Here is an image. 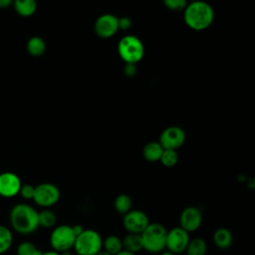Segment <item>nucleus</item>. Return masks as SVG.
Listing matches in <instances>:
<instances>
[{"label":"nucleus","mask_w":255,"mask_h":255,"mask_svg":"<svg viewBox=\"0 0 255 255\" xmlns=\"http://www.w3.org/2000/svg\"><path fill=\"white\" fill-rule=\"evenodd\" d=\"M9 222L17 233L31 234L39 228L38 211L29 204L18 203L10 210Z\"/></svg>","instance_id":"obj_1"},{"label":"nucleus","mask_w":255,"mask_h":255,"mask_svg":"<svg viewBox=\"0 0 255 255\" xmlns=\"http://www.w3.org/2000/svg\"><path fill=\"white\" fill-rule=\"evenodd\" d=\"M183 19L190 29L202 31L212 24L214 20V10L204 1H193L187 3L183 10Z\"/></svg>","instance_id":"obj_2"},{"label":"nucleus","mask_w":255,"mask_h":255,"mask_svg":"<svg viewBox=\"0 0 255 255\" xmlns=\"http://www.w3.org/2000/svg\"><path fill=\"white\" fill-rule=\"evenodd\" d=\"M167 229L160 223L152 222L140 234L143 250L150 254H159L165 250Z\"/></svg>","instance_id":"obj_3"},{"label":"nucleus","mask_w":255,"mask_h":255,"mask_svg":"<svg viewBox=\"0 0 255 255\" xmlns=\"http://www.w3.org/2000/svg\"><path fill=\"white\" fill-rule=\"evenodd\" d=\"M118 53L126 64L135 65L143 58L144 46L136 36L126 35L118 43Z\"/></svg>","instance_id":"obj_4"},{"label":"nucleus","mask_w":255,"mask_h":255,"mask_svg":"<svg viewBox=\"0 0 255 255\" xmlns=\"http://www.w3.org/2000/svg\"><path fill=\"white\" fill-rule=\"evenodd\" d=\"M73 249L78 255H96L103 249V238L94 229H84L76 237Z\"/></svg>","instance_id":"obj_5"},{"label":"nucleus","mask_w":255,"mask_h":255,"mask_svg":"<svg viewBox=\"0 0 255 255\" xmlns=\"http://www.w3.org/2000/svg\"><path fill=\"white\" fill-rule=\"evenodd\" d=\"M50 245L52 249L60 254L70 252L74 248L76 235L72 225L62 224L53 228L50 234Z\"/></svg>","instance_id":"obj_6"},{"label":"nucleus","mask_w":255,"mask_h":255,"mask_svg":"<svg viewBox=\"0 0 255 255\" xmlns=\"http://www.w3.org/2000/svg\"><path fill=\"white\" fill-rule=\"evenodd\" d=\"M61 196L60 189L53 183L44 182L35 186L33 200L34 202L44 208L55 205Z\"/></svg>","instance_id":"obj_7"},{"label":"nucleus","mask_w":255,"mask_h":255,"mask_svg":"<svg viewBox=\"0 0 255 255\" xmlns=\"http://www.w3.org/2000/svg\"><path fill=\"white\" fill-rule=\"evenodd\" d=\"M190 240L189 233L183 230L181 227L176 226L167 230L165 249L173 254H181L185 251L186 246Z\"/></svg>","instance_id":"obj_8"},{"label":"nucleus","mask_w":255,"mask_h":255,"mask_svg":"<svg viewBox=\"0 0 255 255\" xmlns=\"http://www.w3.org/2000/svg\"><path fill=\"white\" fill-rule=\"evenodd\" d=\"M123 216V226L128 233L141 234L150 223L146 213L139 209H131Z\"/></svg>","instance_id":"obj_9"},{"label":"nucleus","mask_w":255,"mask_h":255,"mask_svg":"<svg viewBox=\"0 0 255 255\" xmlns=\"http://www.w3.org/2000/svg\"><path fill=\"white\" fill-rule=\"evenodd\" d=\"M185 131L177 126H171L162 130L158 142L163 149L177 150L185 141Z\"/></svg>","instance_id":"obj_10"},{"label":"nucleus","mask_w":255,"mask_h":255,"mask_svg":"<svg viewBox=\"0 0 255 255\" xmlns=\"http://www.w3.org/2000/svg\"><path fill=\"white\" fill-rule=\"evenodd\" d=\"M119 17L113 14H103L97 18L94 24L95 33L104 39L111 38L119 31Z\"/></svg>","instance_id":"obj_11"},{"label":"nucleus","mask_w":255,"mask_h":255,"mask_svg":"<svg viewBox=\"0 0 255 255\" xmlns=\"http://www.w3.org/2000/svg\"><path fill=\"white\" fill-rule=\"evenodd\" d=\"M202 224V213L195 206L185 207L179 215V227L186 232H194L200 228Z\"/></svg>","instance_id":"obj_12"},{"label":"nucleus","mask_w":255,"mask_h":255,"mask_svg":"<svg viewBox=\"0 0 255 255\" xmlns=\"http://www.w3.org/2000/svg\"><path fill=\"white\" fill-rule=\"evenodd\" d=\"M22 186L21 179L13 172L6 171L0 173V195L3 197H13L19 194Z\"/></svg>","instance_id":"obj_13"},{"label":"nucleus","mask_w":255,"mask_h":255,"mask_svg":"<svg viewBox=\"0 0 255 255\" xmlns=\"http://www.w3.org/2000/svg\"><path fill=\"white\" fill-rule=\"evenodd\" d=\"M212 241L217 248L221 250H225L232 245L233 235L228 228L219 227L213 232Z\"/></svg>","instance_id":"obj_14"},{"label":"nucleus","mask_w":255,"mask_h":255,"mask_svg":"<svg viewBox=\"0 0 255 255\" xmlns=\"http://www.w3.org/2000/svg\"><path fill=\"white\" fill-rule=\"evenodd\" d=\"M122 240H123V249L126 251H128L133 254H137L138 252L143 250L140 234L127 233V235L124 238H122Z\"/></svg>","instance_id":"obj_15"},{"label":"nucleus","mask_w":255,"mask_h":255,"mask_svg":"<svg viewBox=\"0 0 255 255\" xmlns=\"http://www.w3.org/2000/svg\"><path fill=\"white\" fill-rule=\"evenodd\" d=\"M162 152L163 147L160 145L158 141H149L144 145L142 149L143 157L149 162L159 161Z\"/></svg>","instance_id":"obj_16"},{"label":"nucleus","mask_w":255,"mask_h":255,"mask_svg":"<svg viewBox=\"0 0 255 255\" xmlns=\"http://www.w3.org/2000/svg\"><path fill=\"white\" fill-rule=\"evenodd\" d=\"M103 250L111 255H117L123 249V240L118 235L112 234L103 239Z\"/></svg>","instance_id":"obj_17"},{"label":"nucleus","mask_w":255,"mask_h":255,"mask_svg":"<svg viewBox=\"0 0 255 255\" xmlns=\"http://www.w3.org/2000/svg\"><path fill=\"white\" fill-rule=\"evenodd\" d=\"M13 5L17 14L22 17L32 16L37 9V4L34 0H16Z\"/></svg>","instance_id":"obj_18"},{"label":"nucleus","mask_w":255,"mask_h":255,"mask_svg":"<svg viewBox=\"0 0 255 255\" xmlns=\"http://www.w3.org/2000/svg\"><path fill=\"white\" fill-rule=\"evenodd\" d=\"M186 255H205L207 252V243L200 237H195L189 240L186 249Z\"/></svg>","instance_id":"obj_19"},{"label":"nucleus","mask_w":255,"mask_h":255,"mask_svg":"<svg viewBox=\"0 0 255 255\" xmlns=\"http://www.w3.org/2000/svg\"><path fill=\"white\" fill-rule=\"evenodd\" d=\"M27 51L33 57H40L46 51V43L39 36L31 37L27 42Z\"/></svg>","instance_id":"obj_20"},{"label":"nucleus","mask_w":255,"mask_h":255,"mask_svg":"<svg viewBox=\"0 0 255 255\" xmlns=\"http://www.w3.org/2000/svg\"><path fill=\"white\" fill-rule=\"evenodd\" d=\"M131 206H132V200L130 196L126 193L119 194L114 201V207L116 211L122 215H125L126 213L130 211Z\"/></svg>","instance_id":"obj_21"},{"label":"nucleus","mask_w":255,"mask_h":255,"mask_svg":"<svg viewBox=\"0 0 255 255\" xmlns=\"http://www.w3.org/2000/svg\"><path fill=\"white\" fill-rule=\"evenodd\" d=\"M38 222H39V227L40 226L43 228L55 227L57 223V215L51 209L45 208L42 211L38 212Z\"/></svg>","instance_id":"obj_22"},{"label":"nucleus","mask_w":255,"mask_h":255,"mask_svg":"<svg viewBox=\"0 0 255 255\" xmlns=\"http://www.w3.org/2000/svg\"><path fill=\"white\" fill-rule=\"evenodd\" d=\"M13 243V235L10 228L0 224V254L7 252Z\"/></svg>","instance_id":"obj_23"},{"label":"nucleus","mask_w":255,"mask_h":255,"mask_svg":"<svg viewBox=\"0 0 255 255\" xmlns=\"http://www.w3.org/2000/svg\"><path fill=\"white\" fill-rule=\"evenodd\" d=\"M16 253L17 255H40L42 251L34 243L23 241L17 246Z\"/></svg>","instance_id":"obj_24"},{"label":"nucleus","mask_w":255,"mask_h":255,"mask_svg":"<svg viewBox=\"0 0 255 255\" xmlns=\"http://www.w3.org/2000/svg\"><path fill=\"white\" fill-rule=\"evenodd\" d=\"M159 161L165 167H173L178 161V154H177L176 150L163 149V152L161 154Z\"/></svg>","instance_id":"obj_25"},{"label":"nucleus","mask_w":255,"mask_h":255,"mask_svg":"<svg viewBox=\"0 0 255 255\" xmlns=\"http://www.w3.org/2000/svg\"><path fill=\"white\" fill-rule=\"evenodd\" d=\"M164 6L166 9L170 11H183L187 5V2L185 0H164L163 1Z\"/></svg>","instance_id":"obj_26"},{"label":"nucleus","mask_w":255,"mask_h":255,"mask_svg":"<svg viewBox=\"0 0 255 255\" xmlns=\"http://www.w3.org/2000/svg\"><path fill=\"white\" fill-rule=\"evenodd\" d=\"M34 192H35V186L31 184H24L21 186L19 194L24 198V199H33L34 197Z\"/></svg>","instance_id":"obj_27"},{"label":"nucleus","mask_w":255,"mask_h":255,"mask_svg":"<svg viewBox=\"0 0 255 255\" xmlns=\"http://www.w3.org/2000/svg\"><path fill=\"white\" fill-rule=\"evenodd\" d=\"M118 25H119V30H128L131 27V20L130 18L127 17V16H123L121 18H119L118 21Z\"/></svg>","instance_id":"obj_28"},{"label":"nucleus","mask_w":255,"mask_h":255,"mask_svg":"<svg viewBox=\"0 0 255 255\" xmlns=\"http://www.w3.org/2000/svg\"><path fill=\"white\" fill-rule=\"evenodd\" d=\"M136 73V66L134 64H126L124 67V74L127 77H132Z\"/></svg>","instance_id":"obj_29"},{"label":"nucleus","mask_w":255,"mask_h":255,"mask_svg":"<svg viewBox=\"0 0 255 255\" xmlns=\"http://www.w3.org/2000/svg\"><path fill=\"white\" fill-rule=\"evenodd\" d=\"M11 4H12L11 0H0V8L1 9L8 8Z\"/></svg>","instance_id":"obj_30"},{"label":"nucleus","mask_w":255,"mask_h":255,"mask_svg":"<svg viewBox=\"0 0 255 255\" xmlns=\"http://www.w3.org/2000/svg\"><path fill=\"white\" fill-rule=\"evenodd\" d=\"M40 255H61L60 253L54 251V250H50V251H42V253Z\"/></svg>","instance_id":"obj_31"},{"label":"nucleus","mask_w":255,"mask_h":255,"mask_svg":"<svg viewBox=\"0 0 255 255\" xmlns=\"http://www.w3.org/2000/svg\"><path fill=\"white\" fill-rule=\"evenodd\" d=\"M117 255H137V254H133V253H130L128 251H126V250H122L120 253H118Z\"/></svg>","instance_id":"obj_32"},{"label":"nucleus","mask_w":255,"mask_h":255,"mask_svg":"<svg viewBox=\"0 0 255 255\" xmlns=\"http://www.w3.org/2000/svg\"><path fill=\"white\" fill-rule=\"evenodd\" d=\"M158 255H175V254H173L172 252H170V251H168V250H163L162 252H160Z\"/></svg>","instance_id":"obj_33"},{"label":"nucleus","mask_w":255,"mask_h":255,"mask_svg":"<svg viewBox=\"0 0 255 255\" xmlns=\"http://www.w3.org/2000/svg\"><path fill=\"white\" fill-rule=\"evenodd\" d=\"M96 255H111V254H109V253H107L106 251H104L103 249L100 251V252H98Z\"/></svg>","instance_id":"obj_34"},{"label":"nucleus","mask_w":255,"mask_h":255,"mask_svg":"<svg viewBox=\"0 0 255 255\" xmlns=\"http://www.w3.org/2000/svg\"><path fill=\"white\" fill-rule=\"evenodd\" d=\"M74 255H78V254H76V253H75V254H74Z\"/></svg>","instance_id":"obj_35"}]
</instances>
